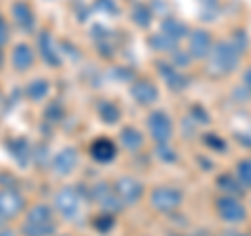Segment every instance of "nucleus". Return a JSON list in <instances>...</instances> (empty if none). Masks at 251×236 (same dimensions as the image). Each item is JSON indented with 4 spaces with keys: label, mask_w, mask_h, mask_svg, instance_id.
<instances>
[{
    "label": "nucleus",
    "mask_w": 251,
    "mask_h": 236,
    "mask_svg": "<svg viewBox=\"0 0 251 236\" xmlns=\"http://www.w3.org/2000/svg\"><path fill=\"white\" fill-rule=\"evenodd\" d=\"M241 50L243 46L237 40H230V42H220L214 50H211V69L216 73H228L237 67L239 57H241Z\"/></svg>",
    "instance_id": "1"
},
{
    "label": "nucleus",
    "mask_w": 251,
    "mask_h": 236,
    "mask_svg": "<svg viewBox=\"0 0 251 236\" xmlns=\"http://www.w3.org/2000/svg\"><path fill=\"white\" fill-rule=\"evenodd\" d=\"M27 236H49L54 232V219L52 211L46 205H36L27 213V222L23 226Z\"/></svg>",
    "instance_id": "2"
},
{
    "label": "nucleus",
    "mask_w": 251,
    "mask_h": 236,
    "mask_svg": "<svg viewBox=\"0 0 251 236\" xmlns=\"http://www.w3.org/2000/svg\"><path fill=\"white\" fill-rule=\"evenodd\" d=\"M57 209L59 213L65 217V219H75L80 215V209H82V196L74 188H63V190L57 194Z\"/></svg>",
    "instance_id": "3"
},
{
    "label": "nucleus",
    "mask_w": 251,
    "mask_h": 236,
    "mask_svg": "<svg viewBox=\"0 0 251 236\" xmlns=\"http://www.w3.org/2000/svg\"><path fill=\"white\" fill-rule=\"evenodd\" d=\"M182 201V194L176 188H170V186H161V188H155L153 194H151V203L155 209L159 211H170L180 205Z\"/></svg>",
    "instance_id": "4"
},
{
    "label": "nucleus",
    "mask_w": 251,
    "mask_h": 236,
    "mask_svg": "<svg viewBox=\"0 0 251 236\" xmlns=\"http://www.w3.org/2000/svg\"><path fill=\"white\" fill-rule=\"evenodd\" d=\"M218 213L220 217L224 219V222H232V224H237V222H243L245 219V207L241 205V203L237 199H232V196H222V199L218 201Z\"/></svg>",
    "instance_id": "5"
},
{
    "label": "nucleus",
    "mask_w": 251,
    "mask_h": 236,
    "mask_svg": "<svg viewBox=\"0 0 251 236\" xmlns=\"http://www.w3.org/2000/svg\"><path fill=\"white\" fill-rule=\"evenodd\" d=\"M149 130H151L153 138L157 140L159 144L168 142V140L172 138V121L170 117L166 113H153L151 117H149Z\"/></svg>",
    "instance_id": "6"
},
{
    "label": "nucleus",
    "mask_w": 251,
    "mask_h": 236,
    "mask_svg": "<svg viewBox=\"0 0 251 236\" xmlns=\"http://www.w3.org/2000/svg\"><path fill=\"white\" fill-rule=\"evenodd\" d=\"M115 192L122 203H136L140 199V194H143V184L134 178H122L115 184Z\"/></svg>",
    "instance_id": "7"
},
{
    "label": "nucleus",
    "mask_w": 251,
    "mask_h": 236,
    "mask_svg": "<svg viewBox=\"0 0 251 236\" xmlns=\"http://www.w3.org/2000/svg\"><path fill=\"white\" fill-rule=\"evenodd\" d=\"M23 207L21 194L15 190H0V215L4 219H11L13 215H17Z\"/></svg>",
    "instance_id": "8"
},
{
    "label": "nucleus",
    "mask_w": 251,
    "mask_h": 236,
    "mask_svg": "<svg viewBox=\"0 0 251 236\" xmlns=\"http://www.w3.org/2000/svg\"><path fill=\"white\" fill-rule=\"evenodd\" d=\"M75 163H77V153L74 151V148H63V151L54 157L52 167H54L57 174L67 176V174H72V171H74Z\"/></svg>",
    "instance_id": "9"
},
{
    "label": "nucleus",
    "mask_w": 251,
    "mask_h": 236,
    "mask_svg": "<svg viewBox=\"0 0 251 236\" xmlns=\"http://www.w3.org/2000/svg\"><path fill=\"white\" fill-rule=\"evenodd\" d=\"M92 194H94V199L100 203V207H105V209H111L113 211V209H120L122 207V201H120V196H117V192H113L107 184H99L92 190Z\"/></svg>",
    "instance_id": "10"
},
{
    "label": "nucleus",
    "mask_w": 251,
    "mask_h": 236,
    "mask_svg": "<svg viewBox=\"0 0 251 236\" xmlns=\"http://www.w3.org/2000/svg\"><path fill=\"white\" fill-rule=\"evenodd\" d=\"M211 52V40H209V34L205 31H195L191 36V57L195 59H203Z\"/></svg>",
    "instance_id": "11"
},
{
    "label": "nucleus",
    "mask_w": 251,
    "mask_h": 236,
    "mask_svg": "<svg viewBox=\"0 0 251 236\" xmlns=\"http://www.w3.org/2000/svg\"><path fill=\"white\" fill-rule=\"evenodd\" d=\"M13 17H15V21H17V25L21 27V29H31L34 27V13H31V9H29V4H25V2H15L13 4Z\"/></svg>",
    "instance_id": "12"
},
{
    "label": "nucleus",
    "mask_w": 251,
    "mask_h": 236,
    "mask_svg": "<svg viewBox=\"0 0 251 236\" xmlns=\"http://www.w3.org/2000/svg\"><path fill=\"white\" fill-rule=\"evenodd\" d=\"M90 153H92L94 159L100 161V163L111 161L115 157V144L111 142V140H107V138H100L90 146Z\"/></svg>",
    "instance_id": "13"
},
{
    "label": "nucleus",
    "mask_w": 251,
    "mask_h": 236,
    "mask_svg": "<svg viewBox=\"0 0 251 236\" xmlns=\"http://www.w3.org/2000/svg\"><path fill=\"white\" fill-rule=\"evenodd\" d=\"M132 94H134V98L138 100V103H143V105H151V103H155V100H157V88L151 82H138V84H134Z\"/></svg>",
    "instance_id": "14"
},
{
    "label": "nucleus",
    "mask_w": 251,
    "mask_h": 236,
    "mask_svg": "<svg viewBox=\"0 0 251 236\" xmlns=\"http://www.w3.org/2000/svg\"><path fill=\"white\" fill-rule=\"evenodd\" d=\"M13 65H15V69H19V71L29 69L31 65H34V52H31L29 46L19 44L17 48L13 50Z\"/></svg>",
    "instance_id": "15"
},
{
    "label": "nucleus",
    "mask_w": 251,
    "mask_h": 236,
    "mask_svg": "<svg viewBox=\"0 0 251 236\" xmlns=\"http://www.w3.org/2000/svg\"><path fill=\"white\" fill-rule=\"evenodd\" d=\"M40 52H42V59L46 63H50V65H57L59 63V50L54 48V42L49 31H44L40 36Z\"/></svg>",
    "instance_id": "16"
},
{
    "label": "nucleus",
    "mask_w": 251,
    "mask_h": 236,
    "mask_svg": "<svg viewBox=\"0 0 251 236\" xmlns=\"http://www.w3.org/2000/svg\"><path fill=\"white\" fill-rule=\"evenodd\" d=\"M122 144L128 148V151H138L143 146V134L134 128H126L122 132Z\"/></svg>",
    "instance_id": "17"
},
{
    "label": "nucleus",
    "mask_w": 251,
    "mask_h": 236,
    "mask_svg": "<svg viewBox=\"0 0 251 236\" xmlns=\"http://www.w3.org/2000/svg\"><path fill=\"white\" fill-rule=\"evenodd\" d=\"M161 73L163 77H166V82L170 84V88H184L186 86V77L176 71V67H170V65H161Z\"/></svg>",
    "instance_id": "18"
},
{
    "label": "nucleus",
    "mask_w": 251,
    "mask_h": 236,
    "mask_svg": "<svg viewBox=\"0 0 251 236\" xmlns=\"http://www.w3.org/2000/svg\"><path fill=\"white\" fill-rule=\"evenodd\" d=\"M161 31L166 36H170L172 40H180V38L186 34V27H184V23H180L176 19H166V21H163Z\"/></svg>",
    "instance_id": "19"
},
{
    "label": "nucleus",
    "mask_w": 251,
    "mask_h": 236,
    "mask_svg": "<svg viewBox=\"0 0 251 236\" xmlns=\"http://www.w3.org/2000/svg\"><path fill=\"white\" fill-rule=\"evenodd\" d=\"M27 96L31 100H42L46 96V92H49V84H46L44 80H36V82H31L27 86Z\"/></svg>",
    "instance_id": "20"
},
{
    "label": "nucleus",
    "mask_w": 251,
    "mask_h": 236,
    "mask_svg": "<svg viewBox=\"0 0 251 236\" xmlns=\"http://www.w3.org/2000/svg\"><path fill=\"white\" fill-rule=\"evenodd\" d=\"M99 113H100V117H103L105 121L115 123L117 117H120V109H117L113 103H100L99 105Z\"/></svg>",
    "instance_id": "21"
},
{
    "label": "nucleus",
    "mask_w": 251,
    "mask_h": 236,
    "mask_svg": "<svg viewBox=\"0 0 251 236\" xmlns=\"http://www.w3.org/2000/svg\"><path fill=\"white\" fill-rule=\"evenodd\" d=\"M237 176H239V182L243 186H251V159H245V161L239 163Z\"/></svg>",
    "instance_id": "22"
},
{
    "label": "nucleus",
    "mask_w": 251,
    "mask_h": 236,
    "mask_svg": "<svg viewBox=\"0 0 251 236\" xmlns=\"http://www.w3.org/2000/svg\"><path fill=\"white\" fill-rule=\"evenodd\" d=\"M134 21L138 23V25H143V27H147L149 23H151V11L147 9V6H143V4H138L136 9H134Z\"/></svg>",
    "instance_id": "23"
},
{
    "label": "nucleus",
    "mask_w": 251,
    "mask_h": 236,
    "mask_svg": "<svg viewBox=\"0 0 251 236\" xmlns=\"http://www.w3.org/2000/svg\"><path fill=\"white\" fill-rule=\"evenodd\" d=\"M220 186L226 188V190H232V192H239L241 190L239 186H234V182H232L230 178H220Z\"/></svg>",
    "instance_id": "24"
},
{
    "label": "nucleus",
    "mask_w": 251,
    "mask_h": 236,
    "mask_svg": "<svg viewBox=\"0 0 251 236\" xmlns=\"http://www.w3.org/2000/svg\"><path fill=\"white\" fill-rule=\"evenodd\" d=\"M9 40V27H6V21L0 17V44H4Z\"/></svg>",
    "instance_id": "25"
},
{
    "label": "nucleus",
    "mask_w": 251,
    "mask_h": 236,
    "mask_svg": "<svg viewBox=\"0 0 251 236\" xmlns=\"http://www.w3.org/2000/svg\"><path fill=\"white\" fill-rule=\"evenodd\" d=\"M245 86H247V88L251 90V69H249V71L245 73Z\"/></svg>",
    "instance_id": "26"
},
{
    "label": "nucleus",
    "mask_w": 251,
    "mask_h": 236,
    "mask_svg": "<svg viewBox=\"0 0 251 236\" xmlns=\"http://www.w3.org/2000/svg\"><path fill=\"white\" fill-rule=\"evenodd\" d=\"M4 222H6V219H4V217H2V215H0V226H2V224H4Z\"/></svg>",
    "instance_id": "27"
}]
</instances>
